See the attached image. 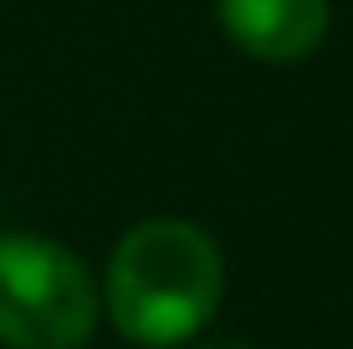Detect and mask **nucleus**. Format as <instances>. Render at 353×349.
I'll return each mask as SVG.
<instances>
[{
  "label": "nucleus",
  "instance_id": "obj_1",
  "mask_svg": "<svg viewBox=\"0 0 353 349\" xmlns=\"http://www.w3.org/2000/svg\"><path fill=\"white\" fill-rule=\"evenodd\" d=\"M225 267L215 242L190 221L159 216L133 226L108 262V314L118 334L149 349L185 344L221 308Z\"/></svg>",
  "mask_w": 353,
  "mask_h": 349
},
{
  "label": "nucleus",
  "instance_id": "obj_2",
  "mask_svg": "<svg viewBox=\"0 0 353 349\" xmlns=\"http://www.w3.org/2000/svg\"><path fill=\"white\" fill-rule=\"evenodd\" d=\"M97 323L92 278L62 242L31 232L0 236V344L82 349Z\"/></svg>",
  "mask_w": 353,
  "mask_h": 349
},
{
  "label": "nucleus",
  "instance_id": "obj_3",
  "mask_svg": "<svg viewBox=\"0 0 353 349\" xmlns=\"http://www.w3.org/2000/svg\"><path fill=\"white\" fill-rule=\"evenodd\" d=\"M225 36L261 62H297L327 36V0H215Z\"/></svg>",
  "mask_w": 353,
  "mask_h": 349
},
{
  "label": "nucleus",
  "instance_id": "obj_4",
  "mask_svg": "<svg viewBox=\"0 0 353 349\" xmlns=\"http://www.w3.org/2000/svg\"><path fill=\"white\" fill-rule=\"evenodd\" d=\"M200 349H256V344H241V339H210V344H200Z\"/></svg>",
  "mask_w": 353,
  "mask_h": 349
}]
</instances>
